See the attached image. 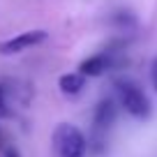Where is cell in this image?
<instances>
[{
  "mask_svg": "<svg viewBox=\"0 0 157 157\" xmlns=\"http://www.w3.org/2000/svg\"><path fill=\"white\" fill-rule=\"evenodd\" d=\"M0 143H2V134H0Z\"/></svg>",
  "mask_w": 157,
  "mask_h": 157,
  "instance_id": "10",
  "label": "cell"
},
{
  "mask_svg": "<svg viewBox=\"0 0 157 157\" xmlns=\"http://www.w3.org/2000/svg\"><path fill=\"white\" fill-rule=\"evenodd\" d=\"M49 33L46 30H28V33H21L12 39H5L0 42V56H14V53H21V51L30 49V46H37L42 42H46Z\"/></svg>",
  "mask_w": 157,
  "mask_h": 157,
  "instance_id": "3",
  "label": "cell"
},
{
  "mask_svg": "<svg viewBox=\"0 0 157 157\" xmlns=\"http://www.w3.org/2000/svg\"><path fill=\"white\" fill-rule=\"evenodd\" d=\"M116 86H118L120 104L125 106V111H127L129 116L139 118V120L150 116V99L143 95V90L139 88L136 83H132V81H118Z\"/></svg>",
  "mask_w": 157,
  "mask_h": 157,
  "instance_id": "2",
  "label": "cell"
},
{
  "mask_svg": "<svg viewBox=\"0 0 157 157\" xmlns=\"http://www.w3.org/2000/svg\"><path fill=\"white\" fill-rule=\"evenodd\" d=\"M109 67H113V58L109 53H97V56L86 58L83 63L78 65V72L83 74V76H99V74H104Z\"/></svg>",
  "mask_w": 157,
  "mask_h": 157,
  "instance_id": "5",
  "label": "cell"
},
{
  "mask_svg": "<svg viewBox=\"0 0 157 157\" xmlns=\"http://www.w3.org/2000/svg\"><path fill=\"white\" fill-rule=\"evenodd\" d=\"M10 116H12V109L7 102V88L0 83V118H10Z\"/></svg>",
  "mask_w": 157,
  "mask_h": 157,
  "instance_id": "7",
  "label": "cell"
},
{
  "mask_svg": "<svg viewBox=\"0 0 157 157\" xmlns=\"http://www.w3.org/2000/svg\"><path fill=\"white\" fill-rule=\"evenodd\" d=\"M86 86V76L81 72H72V74H63V76L58 78V88L63 95H69V97H74V95H78L81 90H83Z\"/></svg>",
  "mask_w": 157,
  "mask_h": 157,
  "instance_id": "6",
  "label": "cell"
},
{
  "mask_svg": "<svg viewBox=\"0 0 157 157\" xmlns=\"http://www.w3.org/2000/svg\"><path fill=\"white\" fill-rule=\"evenodd\" d=\"M150 78H152V86H155V90H157V58H155V63H152V67H150Z\"/></svg>",
  "mask_w": 157,
  "mask_h": 157,
  "instance_id": "8",
  "label": "cell"
},
{
  "mask_svg": "<svg viewBox=\"0 0 157 157\" xmlns=\"http://www.w3.org/2000/svg\"><path fill=\"white\" fill-rule=\"evenodd\" d=\"M116 102L113 99H102L95 109V118H93V125H95V132H102V129H109L116 120Z\"/></svg>",
  "mask_w": 157,
  "mask_h": 157,
  "instance_id": "4",
  "label": "cell"
},
{
  "mask_svg": "<svg viewBox=\"0 0 157 157\" xmlns=\"http://www.w3.org/2000/svg\"><path fill=\"white\" fill-rule=\"evenodd\" d=\"M5 157H21L19 150H14V148H5Z\"/></svg>",
  "mask_w": 157,
  "mask_h": 157,
  "instance_id": "9",
  "label": "cell"
},
{
  "mask_svg": "<svg viewBox=\"0 0 157 157\" xmlns=\"http://www.w3.org/2000/svg\"><path fill=\"white\" fill-rule=\"evenodd\" d=\"M53 150L58 157H86L88 143H86V136L74 125L63 123L53 132Z\"/></svg>",
  "mask_w": 157,
  "mask_h": 157,
  "instance_id": "1",
  "label": "cell"
}]
</instances>
